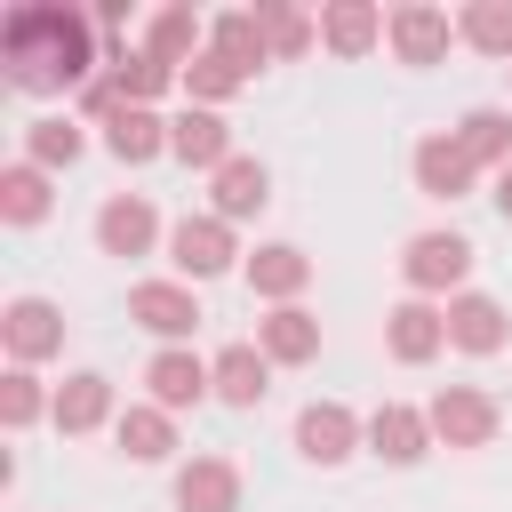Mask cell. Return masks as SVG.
I'll use <instances>...</instances> for the list:
<instances>
[{
	"mask_svg": "<svg viewBox=\"0 0 512 512\" xmlns=\"http://www.w3.org/2000/svg\"><path fill=\"white\" fill-rule=\"evenodd\" d=\"M104 72H112L120 104H160L168 88H184V72H168L160 56H144V48H128V40H112V48H104Z\"/></svg>",
	"mask_w": 512,
	"mask_h": 512,
	"instance_id": "cell-25",
	"label": "cell"
},
{
	"mask_svg": "<svg viewBox=\"0 0 512 512\" xmlns=\"http://www.w3.org/2000/svg\"><path fill=\"white\" fill-rule=\"evenodd\" d=\"M360 448H368V416H352L344 400H312V408H296V456H304V464L336 472V464H352Z\"/></svg>",
	"mask_w": 512,
	"mask_h": 512,
	"instance_id": "cell-5",
	"label": "cell"
},
{
	"mask_svg": "<svg viewBox=\"0 0 512 512\" xmlns=\"http://www.w3.org/2000/svg\"><path fill=\"white\" fill-rule=\"evenodd\" d=\"M440 440H432V416L424 408H408V400H384L376 416H368V456L376 464H392V472H408V464H424Z\"/></svg>",
	"mask_w": 512,
	"mask_h": 512,
	"instance_id": "cell-17",
	"label": "cell"
},
{
	"mask_svg": "<svg viewBox=\"0 0 512 512\" xmlns=\"http://www.w3.org/2000/svg\"><path fill=\"white\" fill-rule=\"evenodd\" d=\"M80 152H88V120H72V112H40V120H24V160H32V168L64 176Z\"/></svg>",
	"mask_w": 512,
	"mask_h": 512,
	"instance_id": "cell-27",
	"label": "cell"
},
{
	"mask_svg": "<svg viewBox=\"0 0 512 512\" xmlns=\"http://www.w3.org/2000/svg\"><path fill=\"white\" fill-rule=\"evenodd\" d=\"M96 16H80L72 0H16L0 16V64H8V88L16 96H64V88H88L96 80Z\"/></svg>",
	"mask_w": 512,
	"mask_h": 512,
	"instance_id": "cell-1",
	"label": "cell"
},
{
	"mask_svg": "<svg viewBox=\"0 0 512 512\" xmlns=\"http://www.w3.org/2000/svg\"><path fill=\"white\" fill-rule=\"evenodd\" d=\"M208 368H216V400H224V408H264V392H272V360H264L256 344H224Z\"/></svg>",
	"mask_w": 512,
	"mask_h": 512,
	"instance_id": "cell-28",
	"label": "cell"
},
{
	"mask_svg": "<svg viewBox=\"0 0 512 512\" xmlns=\"http://www.w3.org/2000/svg\"><path fill=\"white\" fill-rule=\"evenodd\" d=\"M240 280H248V296H256L264 312H272V304H304V288H312V256H304L296 240H264V248H248Z\"/></svg>",
	"mask_w": 512,
	"mask_h": 512,
	"instance_id": "cell-13",
	"label": "cell"
},
{
	"mask_svg": "<svg viewBox=\"0 0 512 512\" xmlns=\"http://www.w3.org/2000/svg\"><path fill=\"white\" fill-rule=\"evenodd\" d=\"M384 352L400 368H432L448 352V304H424V296H400L384 312Z\"/></svg>",
	"mask_w": 512,
	"mask_h": 512,
	"instance_id": "cell-10",
	"label": "cell"
},
{
	"mask_svg": "<svg viewBox=\"0 0 512 512\" xmlns=\"http://www.w3.org/2000/svg\"><path fill=\"white\" fill-rule=\"evenodd\" d=\"M160 240H168V224H160V208H152L144 192H112V200L96 208V248H104V256L128 264V256H152Z\"/></svg>",
	"mask_w": 512,
	"mask_h": 512,
	"instance_id": "cell-12",
	"label": "cell"
},
{
	"mask_svg": "<svg viewBox=\"0 0 512 512\" xmlns=\"http://www.w3.org/2000/svg\"><path fill=\"white\" fill-rule=\"evenodd\" d=\"M136 48H144V56H160L168 72H184V64L208 48V16H200L192 0H168V8H152V16H144V40H136Z\"/></svg>",
	"mask_w": 512,
	"mask_h": 512,
	"instance_id": "cell-20",
	"label": "cell"
},
{
	"mask_svg": "<svg viewBox=\"0 0 512 512\" xmlns=\"http://www.w3.org/2000/svg\"><path fill=\"white\" fill-rule=\"evenodd\" d=\"M456 40L496 56V64H512V0H464L456 8Z\"/></svg>",
	"mask_w": 512,
	"mask_h": 512,
	"instance_id": "cell-32",
	"label": "cell"
},
{
	"mask_svg": "<svg viewBox=\"0 0 512 512\" xmlns=\"http://www.w3.org/2000/svg\"><path fill=\"white\" fill-rule=\"evenodd\" d=\"M504 72H512V64H504Z\"/></svg>",
	"mask_w": 512,
	"mask_h": 512,
	"instance_id": "cell-36",
	"label": "cell"
},
{
	"mask_svg": "<svg viewBox=\"0 0 512 512\" xmlns=\"http://www.w3.org/2000/svg\"><path fill=\"white\" fill-rule=\"evenodd\" d=\"M48 208H56V176L16 152V160L0 168V224H8V232H32V224H48Z\"/></svg>",
	"mask_w": 512,
	"mask_h": 512,
	"instance_id": "cell-23",
	"label": "cell"
},
{
	"mask_svg": "<svg viewBox=\"0 0 512 512\" xmlns=\"http://www.w3.org/2000/svg\"><path fill=\"white\" fill-rule=\"evenodd\" d=\"M40 416H56V392H48L32 368H8V376H0V424H8V432H32Z\"/></svg>",
	"mask_w": 512,
	"mask_h": 512,
	"instance_id": "cell-34",
	"label": "cell"
},
{
	"mask_svg": "<svg viewBox=\"0 0 512 512\" xmlns=\"http://www.w3.org/2000/svg\"><path fill=\"white\" fill-rule=\"evenodd\" d=\"M104 152H112L120 168H152V160L168 152V120H160L152 104H120V112L104 120Z\"/></svg>",
	"mask_w": 512,
	"mask_h": 512,
	"instance_id": "cell-24",
	"label": "cell"
},
{
	"mask_svg": "<svg viewBox=\"0 0 512 512\" xmlns=\"http://www.w3.org/2000/svg\"><path fill=\"white\" fill-rule=\"evenodd\" d=\"M504 344H512V312H504L496 296H480V288L448 296V352H464V360H496Z\"/></svg>",
	"mask_w": 512,
	"mask_h": 512,
	"instance_id": "cell-15",
	"label": "cell"
},
{
	"mask_svg": "<svg viewBox=\"0 0 512 512\" xmlns=\"http://www.w3.org/2000/svg\"><path fill=\"white\" fill-rule=\"evenodd\" d=\"M144 400L168 408V416H184V408L216 400V368H208L192 344H160V352L144 360Z\"/></svg>",
	"mask_w": 512,
	"mask_h": 512,
	"instance_id": "cell-6",
	"label": "cell"
},
{
	"mask_svg": "<svg viewBox=\"0 0 512 512\" xmlns=\"http://www.w3.org/2000/svg\"><path fill=\"white\" fill-rule=\"evenodd\" d=\"M256 352H264L272 368H312V360H320V320H312L304 304H272V312L256 320Z\"/></svg>",
	"mask_w": 512,
	"mask_h": 512,
	"instance_id": "cell-21",
	"label": "cell"
},
{
	"mask_svg": "<svg viewBox=\"0 0 512 512\" xmlns=\"http://www.w3.org/2000/svg\"><path fill=\"white\" fill-rule=\"evenodd\" d=\"M456 144L472 152L480 176H504V168H512V112H504V104H472V112L456 120Z\"/></svg>",
	"mask_w": 512,
	"mask_h": 512,
	"instance_id": "cell-29",
	"label": "cell"
},
{
	"mask_svg": "<svg viewBox=\"0 0 512 512\" xmlns=\"http://www.w3.org/2000/svg\"><path fill=\"white\" fill-rule=\"evenodd\" d=\"M264 208H272V168H264V160L240 152V160H224V168L208 176V216H224L232 232H240L248 216H264Z\"/></svg>",
	"mask_w": 512,
	"mask_h": 512,
	"instance_id": "cell-19",
	"label": "cell"
},
{
	"mask_svg": "<svg viewBox=\"0 0 512 512\" xmlns=\"http://www.w3.org/2000/svg\"><path fill=\"white\" fill-rule=\"evenodd\" d=\"M48 424H56L64 440L120 424V392H112V376H104V368H72V376L56 384V416H48Z\"/></svg>",
	"mask_w": 512,
	"mask_h": 512,
	"instance_id": "cell-16",
	"label": "cell"
},
{
	"mask_svg": "<svg viewBox=\"0 0 512 512\" xmlns=\"http://www.w3.org/2000/svg\"><path fill=\"white\" fill-rule=\"evenodd\" d=\"M472 240L464 232H416L408 248H400V280H408V296H424V304H448V296H464V280H472Z\"/></svg>",
	"mask_w": 512,
	"mask_h": 512,
	"instance_id": "cell-2",
	"label": "cell"
},
{
	"mask_svg": "<svg viewBox=\"0 0 512 512\" xmlns=\"http://www.w3.org/2000/svg\"><path fill=\"white\" fill-rule=\"evenodd\" d=\"M408 176H416V192H424V200H472V184H480V168H472V152L456 144V128H432V136H416V152H408Z\"/></svg>",
	"mask_w": 512,
	"mask_h": 512,
	"instance_id": "cell-8",
	"label": "cell"
},
{
	"mask_svg": "<svg viewBox=\"0 0 512 512\" xmlns=\"http://www.w3.org/2000/svg\"><path fill=\"white\" fill-rule=\"evenodd\" d=\"M168 264H176V280H192V288H200V280L240 272V264H248V248H240V232H232L224 216H208V208H200V216H176V224H168Z\"/></svg>",
	"mask_w": 512,
	"mask_h": 512,
	"instance_id": "cell-3",
	"label": "cell"
},
{
	"mask_svg": "<svg viewBox=\"0 0 512 512\" xmlns=\"http://www.w3.org/2000/svg\"><path fill=\"white\" fill-rule=\"evenodd\" d=\"M128 320H136L144 336H160V344H192L200 296H192V280H136V288H128Z\"/></svg>",
	"mask_w": 512,
	"mask_h": 512,
	"instance_id": "cell-9",
	"label": "cell"
},
{
	"mask_svg": "<svg viewBox=\"0 0 512 512\" xmlns=\"http://www.w3.org/2000/svg\"><path fill=\"white\" fill-rule=\"evenodd\" d=\"M0 344H8V368H40L64 352V312L48 296H8L0 304Z\"/></svg>",
	"mask_w": 512,
	"mask_h": 512,
	"instance_id": "cell-7",
	"label": "cell"
},
{
	"mask_svg": "<svg viewBox=\"0 0 512 512\" xmlns=\"http://www.w3.org/2000/svg\"><path fill=\"white\" fill-rule=\"evenodd\" d=\"M384 24H392V16H384L376 0H328V8H320V48L352 64V56L384 48Z\"/></svg>",
	"mask_w": 512,
	"mask_h": 512,
	"instance_id": "cell-22",
	"label": "cell"
},
{
	"mask_svg": "<svg viewBox=\"0 0 512 512\" xmlns=\"http://www.w3.org/2000/svg\"><path fill=\"white\" fill-rule=\"evenodd\" d=\"M112 440H120L128 464H168V456H176V416L152 408V400H128L120 424H112Z\"/></svg>",
	"mask_w": 512,
	"mask_h": 512,
	"instance_id": "cell-26",
	"label": "cell"
},
{
	"mask_svg": "<svg viewBox=\"0 0 512 512\" xmlns=\"http://www.w3.org/2000/svg\"><path fill=\"white\" fill-rule=\"evenodd\" d=\"M424 416H432V440L440 448H496V432H504V408H496V392H480V384H440L432 400H424Z\"/></svg>",
	"mask_w": 512,
	"mask_h": 512,
	"instance_id": "cell-4",
	"label": "cell"
},
{
	"mask_svg": "<svg viewBox=\"0 0 512 512\" xmlns=\"http://www.w3.org/2000/svg\"><path fill=\"white\" fill-rule=\"evenodd\" d=\"M256 16H264V48H272V64H296V56L320 48V16H312V8H296V0H256Z\"/></svg>",
	"mask_w": 512,
	"mask_h": 512,
	"instance_id": "cell-31",
	"label": "cell"
},
{
	"mask_svg": "<svg viewBox=\"0 0 512 512\" xmlns=\"http://www.w3.org/2000/svg\"><path fill=\"white\" fill-rule=\"evenodd\" d=\"M488 200H496V216H504V224H512V168H504V176H496V192H488Z\"/></svg>",
	"mask_w": 512,
	"mask_h": 512,
	"instance_id": "cell-35",
	"label": "cell"
},
{
	"mask_svg": "<svg viewBox=\"0 0 512 512\" xmlns=\"http://www.w3.org/2000/svg\"><path fill=\"white\" fill-rule=\"evenodd\" d=\"M384 48L400 56V64H440L448 48H456V16L448 8H432V0H400L392 8V24H384Z\"/></svg>",
	"mask_w": 512,
	"mask_h": 512,
	"instance_id": "cell-11",
	"label": "cell"
},
{
	"mask_svg": "<svg viewBox=\"0 0 512 512\" xmlns=\"http://www.w3.org/2000/svg\"><path fill=\"white\" fill-rule=\"evenodd\" d=\"M240 88H248V72H240V64H224L216 48H200V56L184 64V96H192V104H208V112H224Z\"/></svg>",
	"mask_w": 512,
	"mask_h": 512,
	"instance_id": "cell-33",
	"label": "cell"
},
{
	"mask_svg": "<svg viewBox=\"0 0 512 512\" xmlns=\"http://www.w3.org/2000/svg\"><path fill=\"white\" fill-rule=\"evenodd\" d=\"M208 48H216L224 64H240L248 80L272 64V48H264V16H256V8H224V16H208Z\"/></svg>",
	"mask_w": 512,
	"mask_h": 512,
	"instance_id": "cell-30",
	"label": "cell"
},
{
	"mask_svg": "<svg viewBox=\"0 0 512 512\" xmlns=\"http://www.w3.org/2000/svg\"><path fill=\"white\" fill-rule=\"evenodd\" d=\"M168 160H184V168L216 176L224 160H240V144H232V120H224V112H208V104H184V112L168 120Z\"/></svg>",
	"mask_w": 512,
	"mask_h": 512,
	"instance_id": "cell-14",
	"label": "cell"
},
{
	"mask_svg": "<svg viewBox=\"0 0 512 512\" xmlns=\"http://www.w3.org/2000/svg\"><path fill=\"white\" fill-rule=\"evenodd\" d=\"M240 496H248V480H240L232 456L200 448V456L176 464V512H240Z\"/></svg>",
	"mask_w": 512,
	"mask_h": 512,
	"instance_id": "cell-18",
	"label": "cell"
}]
</instances>
